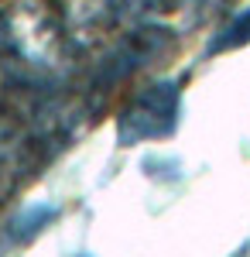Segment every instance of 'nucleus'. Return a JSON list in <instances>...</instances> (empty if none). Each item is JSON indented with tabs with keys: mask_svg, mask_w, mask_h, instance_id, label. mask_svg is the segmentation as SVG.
<instances>
[{
	"mask_svg": "<svg viewBox=\"0 0 250 257\" xmlns=\"http://www.w3.org/2000/svg\"><path fill=\"white\" fill-rule=\"evenodd\" d=\"M178 120V89L175 82H154L144 93L131 99V106L120 113L116 138L120 144H137L148 138H165Z\"/></svg>",
	"mask_w": 250,
	"mask_h": 257,
	"instance_id": "1",
	"label": "nucleus"
},
{
	"mask_svg": "<svg viewBox=\"0 0 250 257\" xmlns=\"http://www.w3.org/2000/svg\"><path fill=\"white\" fill-rule=\"evenodd\" d=\"M250 41V7L243 14H236V18L216 35V41L209 45V52H230V48H240V45H247Z\"/></svg>",
	"mask_w": 250,
	"mask_h": 257,
	"instance_id": "2",
	"label": "nucleus"
},
{
	"mask_svg": "<svg viewBox=\"0 0 250 257\" xmlns=\"http://www.w3.org/2000/svg\"><path fill=\"white\" fill-rule=\"evenodd\" d=\"M144 4H168V0H144Z\"/></svg>",
	"mask_w": 250,
	"mask_h": 257,
	"instance_id": "3",
	"label": "nucleus"
}]
</instances>
